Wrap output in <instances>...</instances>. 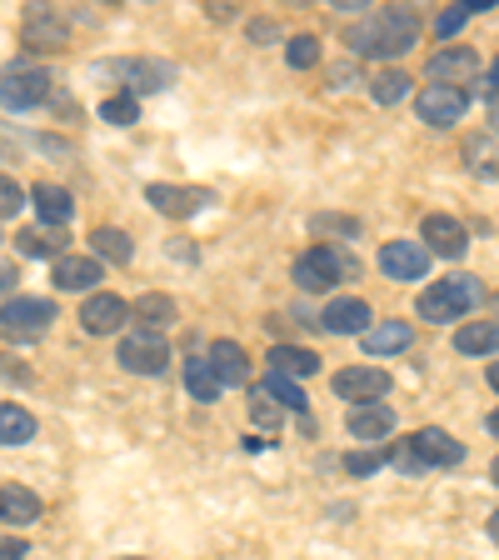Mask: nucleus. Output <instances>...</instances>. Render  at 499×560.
<instances>
[{
	"label": "nucleus",
	"mask_w": 499,
	"mask_h": 560,
	"mask_svg": "<svg viewBox=\"0 0 499 560\" xmlns=\"http://www.w3.org/2000/svg\"><path fill=\"white\" fill-rule=\"evenodd\" d=\"M415 40H419V21L409 11H400V5H380V11H370L349 31L355 56H370V60H395L405 50H415Z\"/></svg>",
	"instance_id": "obj_1"
},
{
	"label": "nucleus",
	"mask_w": 499,
	"mask_h": 560,
	"mask_svg": "<svg viewBox=\"0 0 499 560\" xmlns=\"http://www.w3.org/2000/svg\"><path fill=\"white\" fill-rule=\"evenodd\" d=\"M479 301H485V280L479 276H450V280H440V285H430V291L419 295V315L435 320V326H450V320H465Z\"/></svg>",
	"instance_id": "obj_2"
},
{
	"label": "nucleus",
	"mask_w": 499,
	"mask_h": 560,
	"mask_svg": "<svg viewBox=\"0 0 499 560\" xmlns=\"http://www.w3.org/2000/svg\"><path fill=\"white\" fill-rule=\"evenodd\" d=\"M295 285L310 295L330 291V285H340V280H355L360 276V260L349 256V250H340V245H314V250H305L300 260H295Z\"/></svg>",
	"instance_id": "obj_3"
},
{
	"label": "nucleus",
	"mask_w": 499,
	"mask_h": 560,
	"mask_svg": "<svg viewBox=\"0 0 499 560\" xmlns=\"http://www.w3.org/2000/svg\"><path fill=\"white\" fill-rule=\"evenodd\" d=\"M116 361L126 365L130 375H165L170 371V340L161 336V330H126L120 336V350H116Z\"/></svg>",
	"instance_id": "obj_4"
},
{
	"label": "nucleus",
	"mask_w": 499,
	"mask_h": 560,
	"mask_svg": "<svg viewBox=\"0 0 499 560\" xmlns=\"http://www.w3.org/2000/svg\"><path fill=\"white\" fill-rule=\"evenodd\" d=\"M56 320V305L40 301V295H15V301L0 305V336L5 340H40Z\"/></svg>",
	"instance_id": "obj_5"
},
{
	"label": "nucleus",
	"mask_w": 499,
	"mask_h": 560,
	"mask_svg": "<svg viewBox=\"0 0 499 560\" xmlns=\"http://www.w3.org/2000/svg\"><path fill=\"white\" fill-rule=\"evenodd\" d=\"M46 95H50V75L40 66L15 60V66L0 75V105H5V110H35Z\"/></svg>",
	"instance_id": "obj_6"
},
{
	"label": "nucleus",
	"mask_w": 499,
	"mask_h": 560,
	"mask_svg": "<svg viewBox=\"0 0 499 560\" xmlns=\"http://www.w3.org/2000/svg\"><path fill=\"white\" fill-rule=\"evenodd\" d=\"M110 75L126 81V95H155V91H170L180 70L170 60H120V66H105Z\"/></svg>",
	"instance_id": "obj_7"
},
{
	"label": "nucleus",
	"mask_w": 499,
	"mask_h": 560,
	"mask_svg": "<svg viewBox=\"0 0 499 560\" xmlns=\"http://www.w3.org/2000/svg\"><path fill=\"white\" fill-rule=\"evenodd\" d=\"M415 110L425 126H460L470 110V95L465 91H450V85H425V91L415 95Z\"/></svg>",
	"instance_id": "obj_8"
},
{
	"label": "nucleus",
	"mask_w": 499,
	"mask_h": 560,
	"mask_svg": "<svg viewBox=\"0 0 499 560\" xmlns=\"http://www.w3.org/2000/svg\"><path fill=\"white\" fill-rule=\"evenodd\" d=\"M390 371H380V365H345V371L335 375V396L355 400V406H365V400H384L390 396Z\"/></svg>",
	"instance_id": "obj_9"
},
{
	"label": "nucleus",
	"mask_w": 499,
	"mask_h": 560,
	"mask_svg": "<svg viewBox=\"0 0 499 560\" xmlns=\"http://www.w3.org/2000/svg\"><path fill=\"white\" fill-rule=\"evenodd\" d=\"M380 270L390 280H425L430 276V250L419 241H384L380 245Z\"/></svg>",
	"instance_id": "obj_10"
},
{
	"label": "nucleus",
	"mask_w": 499,
	"mask_h": 560,
	"mask_svg": "<svg viewBox=\"0 0 499 560\" xmlns=\"http://www.w3.org/2000/svg\"><path fill=\"white\" fill-rule=\"evenodd\" d=\"M425 75H430L435 85H450V91H460V85H470L479 75V56L470 46H450V50H435L430 66H425Z\"/></svg>",
	"instance_id": "obj_11"
},
{
	"label": "nucleus",
	"mask_w": 499,
	"mask_h": 560,
	"mask_svg": "<svg viewBox=\"0 0 499 560\" xmlns=\"http://www.w3.org/2000/svg\"><path fill=\"white\" fill-rule=\"evenodd\" d=\"M419 231H425V250H430V256L465 260V250H470V231H465L460 221H454V215H440V210H435V215H425V225H419Z\"/></svg>",
	"instance_id": "obj_12"
},
{
	"label": "nucleus",
	"mask_w": 499,
	"mask_h": 560,
	"mask_svg": "<svg viewBox=\"0 0 499 560\" xmlns=\"http://www.w3.org/2000/svg\"><path fill=\"white\" fill-rule=\"evenodd\" d=\"M145 200H151L161 215H175V221H186V215H195V210L215 206V196L210 190H195V186H165V180H155V186H145Z\"/></svg>",
	"instance_id": "obj_13"
},
{
	"label": "nucleus",
	"mask_w": 499,
	"mask_h": 560,
	"mask_svg": "<svg viewBox=\"0 0 499 560\" xmlns=\"http://www.w3.org/2000/svg\"><path fill=\"white\" fill-rule=\"evenodd\" d=\"M126 320H130V301H120V295H110V291H95L91 301L81 305L85 336H116Z\"/></svg>",
	"instance_id": "obj_14"
},
{
	"label": "nucleus",
	"mask_w": 499,
	"mask_h": 560,
	"mask_svg": "<svg viewBox=\"0 0 499 560\" xmlns=\"http://www.w3.org/2000/svg\"><path fill=\"white\" fill-rule=\"evenodd\" d=\"M320 326H325L330 336H365V330L375 326V311L360 295H335V301L325 305V315H320Z\"/></svg>",
	"instance_id": "obj_15"
},
{
	"label": "nucleus",
	"mask_w": 499,
	"mask_h": 560,
	"mask_svg": "<svg viewBox=\"0 0 499 560\" xmlns=\"http://www.w3.org/2000/svg\"><path fill=\"white\" fill-rule=\"evenodd\" d=\"M66 40H70V21L56 11V5H31V11H25V46L60 50Z\"/></svg>",
	"instance_id": "obj_16"
},
{
	"label": "nucleus",
	"mask_w": 499,
	"mask_h": 560,
	"mask_svg": "<svg viewBox=\"0 0 499 560\" xmlns=\"http://www.w3.org/2000/svg\"><path fill=\"white\" fill-rule=\"evenodd\" d=\"M409 445H415L419 455V466L430 470V466H460L465 460V445L454 441L450 431H440V425H425V431L409 435Z\"/></svg>",
	"instance_id": "obj_17"
},
{
	"label": "nucleus",
	"mask_w": 499,
	"mask_h": 560,
	"mask_svg": "<svg viewBox=\"0 0 499 560\" xmlns=\"http://www.w3.org/2000/svg\"><path fill=\"white\" fill-rule=\"evenodd\" d=\"M205 365L215 371L221 390H225V385H245V381H250V355H245L240 340H215V346L205 350Z\"/></svg>",
	"instance_id": "obj_18"
},
{
	"label": "nucleus",
	"mask_w": 499,
	"mask_h": 560,
	"mask_svg": "<svg viewBox=\"0 0 499 560\" xmlns=\"http://www.w3.org/2000/svg\"><path fill=\"white\" fill-rule=\"evenodd\" d=\"M345 425L360 445H370V441H384V435L395 431V410L380 406V400H365V406H349Z\"/></svg>",
	"instance_id": "obj_19"
},
{
	"label": "nucleus",
	"mask_w": 499,
	"mask_h": 560,
	"mask_svg": "<svg viewBox=\"0 0 499 560\" xmlns=\"http://www.w3.org/2000/svg\"><path fill=\"white\" fill-rule=\"evenodd\" d=\"M409 346H415V326H405V320H375L360 336L365 355H400V350H409Z\"/></svg>",
	"instance_id": "obj_20"
},
{
	"label": "nucleus",
	"mask_w": 499,
	"mask_h": 560,
	"mask_svg": "<svg viewBox=\"0 0 499 560\" xmlns=\"http://www.w3.org/2000/svg\"><path fill=\"white\" fill-rule=\"evenodd\" d=\"M265 365H270V375H285V381H305V375L320 371V355H314V350H305V346H270Z\"/></svg>",
	"instance_id": "obj_21"
},
{
	"label": "nucleus",
	"mask_w": 499,
	"mask_h": 560,
	"mask_svg": "<svg viewBox=\"0 0 499 560\" xmlns=\"http://www.w3.org/2000/svg\"><path fill=\"white\" fill-rule=\"evenodd\" d=\"M50 280H56L60 291H91V285H100V260L95 256H60L56 270H50Z\"/></svg>",
	"instance_id": "obj_22"
},
{
	"label": "nucleus",
	"mask_w": 499,
	"mask_h": 560,
	"mask_svg": "<svg viewBox=\"0 0 499 560\" xmlns=\"http://www.w3.org/2000/svg\"><path fill=\"white\" fill-rule=\"evenodd\" d=\"M40 521V495L31 486H0V525Z\"/></svg>",
	"instance_id": "obj_23"
},
{
	"label": "nucleus",
	"mask_w": 499,
	"mask_h": 560,
	"mask_svg": "<svg viewBox=\"0 0 499 560\" xmlns=\"http://www.w3.org/2000/svg\"><path fill=\"white\" fill-rule=\"evenodd\" d=\"M31 200H35V215H40V225H66L70 215H75V200H70L66 186H35Z\"/></svg>",
	"instance_id": "obj_24"
},
{
	"label": "nucleus",
	"mask_w": 499,
	"mask_h": 560,
	"mask_svg": "<svg viewBox=\"0 0 499 560\" xmlns=\"http://www.w3.org/2000/svg\"><path fill=\"white\" fill-rule=\"evenodd\" d=\"M91 250H95V260H110V266H130L135 260V241L126 231H116V225L91 231Z\"/></svg>",
	"instance_id": "obj_25"
},
{
	"label": "nucleus",
	"mask_w": 499,
	"mask_h": 560,
	"mask_svg": "<svg viewBox=\"0 0 499 560\" xmlns=\"http://www.w3.org/2000/svg\"><path fill=\"white\" fill-rule=\"evenodd\" d=\"M454 350H460V355H495V350H499V326H495V320L460 326V330H454Z\"/></svg>",
	"instance_id": "obj_26"
},
{
	"label": "nucleus",
	"mask_w": 499,
	"mask_h": 560,
	"mask_svg": "<svg viewBox=\"0 0 499 560\" xmlns=\"http://www.w3.org/2000/svg\"><path fill=\"white\" fill-rule=\"evenodd\" d=\"M35 441V416L25 406H0V445H31Z\"/></svg>",
	"instance_id": "obj_27"
},
{
	"label": "nucleus",
	"mask_w": 499,
	"mask_h": 560,
	"mask_svg": "<svg viewBox=\"0 0 499 560\" xmlns=\"http://www.w3.org/2000/svg\"><path fill=\"white\" fill-rule=\"evenodd\" d=\"M409 75L405 70H380L370 81V95H375V105H400V101H409Z\"/></svg>",
	"instance_id": "obj_28"
},
{
	"label": "nucleus",
	"mask_w": 499,
	"mask_h": 560,
	"mask_svg": "<svg viewBox=\"0 0 499 560\" xmlns=\"http://www.w3.org/2000/svg\"><path fill=\"white\" fill-rule=\"evenodd\" d=\"M186 390L200 400V406H210V400L221 396V381H215V371H210L200 355H190L186 361Z\"/></svg>",
	"instance_id": "obj_29"
},
{
	"label": "nucleus",
	"mask_w": 499,
	"mask_h": 560,
	"mask_svg": "<svg viewBox=\"0 0 499 560\" xmlns=\"http://www.w3.org/2000/svg\"><path fill=\"white\" fill-rule=\"evenodd\" d=\"M15 245H21V256H31V260H60V235H50V231H40V225H31V231H21L15 235Z\"/></svg>",
	"instance_id": "obj_30"
},
{
	"label": "nucleus",
	"mask_w": 499,
	"mask_h": 560,
	"mask_svg": "<svg viewBox=\"0 0 499 560\" xmlns=\"http://www.w3.org/2000/svg\"><path fill=\"white\" fill-rule=\"evenodd\" d=\"M489 5H495V0H460V5H450V11H444L440 21H435V35H440V40H450V35H460V31H465V21H470V15L489 11Z\"/></svg>",
	"instance_id": "obj_31"
},
{
	"label": "nucleus",
	"mask_w": 499,
	"mask_h": 560,
	"mask_svg": "<svg viewBox=\"0 0 499 560\" xmlns=\"http://www.w3.org/2000/svg\"><path fill=\"white\" fill-rule=\"evenodd\" d=\"M130 315H140V320H145V330H151V326H170V320H175V301H170V295H140V301L135 305H130Z\"/></svg>",
	"instance_id": "obj_32"
},
{
	"label": "nucleus",
	"mask_w": 499,
	"mask_h": 560,
	"mask_svg": "<svg viewBox=\"0 0 499 560\" xmlns=\"http://www.w3.org/2000/svg\"><path fill=\"white\" fill-rule=\"evenodd\" d=\"M100 120H105V126H135V120H140V101H135V95H126V91L110 95V101L100 105Z\"/></svg>",
	"instance_id": "obj_33"
},
{
	"label": "nucleus",
	"mask_w": 499,
	"mask_h": 560,
	"mask_svg": "<svg viewBox=\"0 0 499 560\" xmlns=\"http://www.w3.org/2000/svg\"><path fill=\"white\" fill-rule=\"evenodd\" d=\"M260 390H265L270 400H280V406L285 410H310V400H305V390L295 381H285V375H270L265 385H260Z\"/></svg>",
	"instance_id": "obj_34"
},
{
	"label": "nucleus",
	"mask_w": 499,
	"mask_h": 560,
	"mask_svg": "<svg viewBox=\"0 0 499 560\" xmlns=\"http://www.w3.org/2000/svg\"><path fill=\"white\" fill-rule=\"evenodd\" d=\"M314 235H340V241H355L360 235V221L355 215H314Z\"/></svg>",
	"instance_id": "obj_35"
},
{
	"label": "nucleus",
	"mask_w": 499,
	"mask_h": 560,
	"mask_svg": "<svg viewBox=\"0 0 499 560\" xmlns=\"http://www.w3.org/2000/svg\"><path fill=\"white\" fill-rule=\"evenodd\" d=\"M285 60H290L295 70H310L314 60H320V40H314V35H295L290 46H285Z\"/></svg>",
	"instance_id": "obj_36"
},
{
	"label": "nucleus",
	"mask_w": 499,
	"mask_h": 560,
	"mask_svg": "<svg viewBox=\"0 0 499 560\" xmlns=\"http://www.w3.org/2000/svg\"><path fill=\"white\" fill-rule=\"evenodd\" d=\"M21 206H25V190L15 186L11 175H0V221H11V215H15Z\"/></svg>",
	"instance_id": "obj_37"
},
{
	"label": "nucleus",
	"mask_w": 499,
	"mask_h": 560,
	"mask_svg": "<svg viewBox=\"0 0 499 560\" xmlns=\"http://www.w3.org/2000/svg\"><path fill=\"white\" fill-rule=\"evenodd\" d=\"M390 455H380V451H365V455H349L345 466H349V476H375V470L384 466Z\"/></svg>",
	"instance_id": "obj_38"
},
{
	"label": "nucleus",
	"mask_w": 499,
	"mask_h": 560,
	"mask_svg": "<svg viewBox=\"0 0 499 560\" xmlns=\"http://www.w3.org/2000/svg\"><path fill=\"white\" fill-rule=\"evenodd\" d=\"M390 466H395V470H425V466H419V455H415V445H409V441H400L395 451H390Z\"/></svg>",
	"instance_id": "obj_39"
},
{
	"label": "nucleus",
	"mask_w": 499,
	"mask_h": 560,
	"mask_svg": "<svg viewBox=\"0 0 499 560\" xmlns=\"http://www.w3.org/2000/svg\"><path fill=\"white\" fill-rule=\"evenodd\" d=\"M250 416H256L260 425H280V410H275V400H270L265 390H256V406H250Z\"/></svg>",
	"instance_id": "obj_40"
},
{
	"label": "nucleus",
	"mask_w": 499,
	"mask_h": 560,
	"mask_svg": "<svg viewBox=\"0 0 499 560\" xmlns=\"http://www.w3.org/2000/svg\"><path fill=\"white\" fill-rule=\"evenodd\" d=\"M245 35H250L256 46H275V40H280V25L275 21H250V31H245Z\"/></svg>",
	"instance_id": "obj_41"
},
{
	"label": "nucleus",
	"mask_w": 499,
	"mask_h": 560,
	"mask_svg": "<svg viewBox=\"0 0 499 560\" xmlns=\"http://www.w3.org/2000/svg\"><path fill=\"white\" fill-rule=\"evenodd\" d=\"M25 556H31L25 540H0V560H25Z\"/></svg>",
	"instance_id": "obj_42"
},
{
	"label": "nucleus",
	"mask_w": 499,
	"mask_h": 560,
	"mask_svg": "<svg viewBox=\"0 0 499 560\" xmlns=\"http://www.w3.org/2000/svg\"><path fill=\"white\" fill-rule=\"evenodd\" d=\"M479 91H485L489 101H499V60H495V66L485 70V85H479Z\"/></svg>",
	"instance_id": "obj_43"
},
{
	"label": "nucleus",
	"mask_w": 499,
	"mask_h": 560,
	"mask_svg": "<svg viewBox=\"0 0 499 560\" xmlns=\"http://www.w3.org/2000/svg\"><path fill=\"white\" fill-rule=\"evenodd\" d=\"M0 365H5V375H11V381H21V385H25V381H31V375H25V371H21V361H11V355H5V361H0Z\"/></svg>",
	"instance_id": "obj_44"
},
{
	"label": "nucleus",
	"mask_w": 499,
	"mask_h": 560,
	"mask_svg": "<svg viewBox=\"0 0 499 560\" xmlns=\"http://www.w3.org/2000/svg\"><path fill=\"white\" fill-rule=\"evenodd\" d=\"M15 291V266H0V295Z\"/></svg>",
	"instance_id": "obj_45"
},
{
	"label": "nucleus",
	"mask_w": 499,
	"mask_h": 560,
	"mask_svg": "<svg viewBox=\"0 0 499 560\" xmlns=\"http://www.w3.org/2000/svg\"><path fill=\"white\" fill-rule=\"evenodd\" d=\"M485 431H489V435H495V441H499V410H489V420H485Z\"/></svg>",
	"instance_id": "obj_46"
},
{
	"label": "nucleus",
	"mask_w": 499,
	"mask_h": 560,
	"mask_svg": "<svg viewBox=\"0 0 499 560\" xmlns=\"http://www.w3.org/2000/svg\"><path fill=\"white\" fill-rule=\"evenodd\" d=\"M489 540H495V546H499V511L489 515Z\"/></svg>",
	"instance_id": "obj_47"
},
{
	"label": "nucleus",
	"mask_w": 499,
	"mask_h": 560,
	"mask_svg": "<svg viewBox=\"0 0 499 560\" xmlns=\"http://www.w3.org/2000/svg\"><path fill=\"white\" fill-rule=\"evenodd\" d=\"M489 126L499 130V101H489Z\"/></svg>",
	"instance_id": "obj_48"
},
{
	"label": "nucleus",
	"mask_w": 499,
	"mask_h": 560,
	"mask_svg": "<svg viewBox=\"0 0 499 560\" xmlns=\"http://www.w3.org/2000/svg\"><path fill=\"white\" fill-rule=\"evenodd\" d=\"M489 385H495V390H499V361L489 365Z\"/></svg>",
	"instance_id": "obj_49"
},
{
	"label": "nucleus",
	"mask_w": 499,
	"mask_h": 560,
	"mask_svg": "<svg viewBox=\"0 0 499 560\" xmlns=\"http://www.w3.org/2000/svg\"><path fill=\"white\" fill-rule=\"evenodd\" d=\"M489 480H495V486H499V460H495V466H489Z\"/></svg>",
	"instance_id": "obj_50"
},
{
	"label": "nucleus",
	"mask_w": 499,
	"mask_h": 560,
	"mask_svg": "<svg viewBox=\"0 0 499 560\" xmlns=\"http://www.w3.org/2000/svg\"><path fill=\"white\" fill-rule=\"evenodd\" d=\"M495 311H499V295H495ZM495 326H499V320H495Z\"/></svg>",
	"instance_id": "obj_51"
},
{
	"label": "nucleus",
	"mask_w": 499,
	"mask_h": 560,
	"mask_svg": "<svg viewBox=\"0 0 499 560\" xmlns=\"http://www.w3.org/2000/svg\"><path fill=\"white\" fill-rule=\"evenodd\" d=\"M126 560H145V556H126Z\"/></svg>",
	"instance_id": "obj_52"
}]
</instances>
